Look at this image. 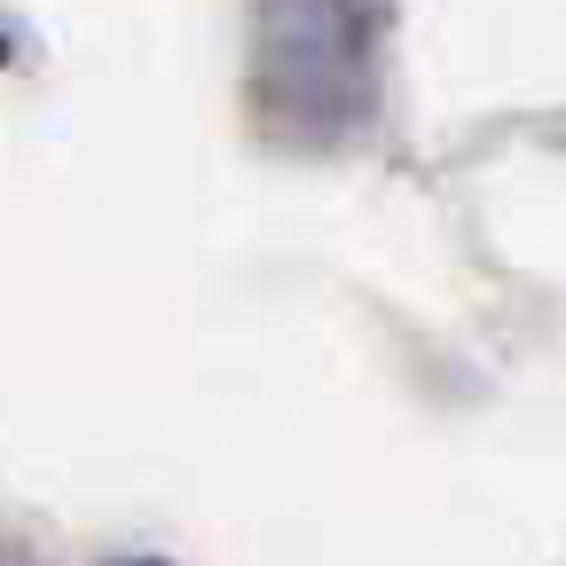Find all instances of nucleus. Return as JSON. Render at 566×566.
<instances>
[{
	"instance_id": "obj_1",
	"label": "nucleus",
	"mask_w": 566,
	"mask_h": 566,
	"mask_svg": "<svg viewBox=\"0 0 566 566\" xmlns=\"http://www.w3.org/2000/svg\"><path fill=\"white\" fill-rule=\"evenodd\" d=\"M244 95L268 142H346L378 103V0H260Z\"/></svg>"
}]
</instances>
